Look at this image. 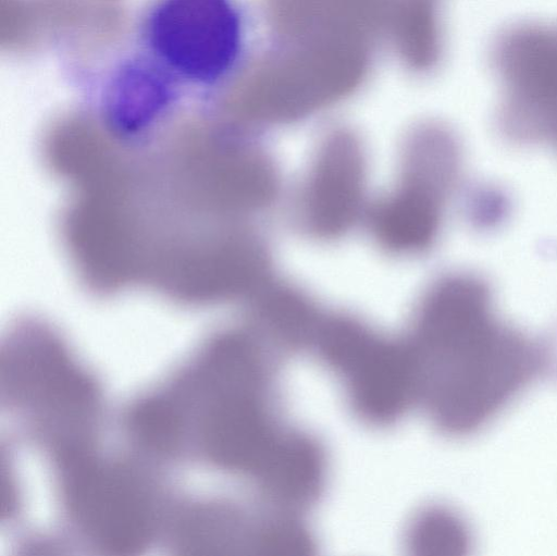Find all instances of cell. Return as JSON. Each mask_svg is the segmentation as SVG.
Returning <instances> with one entry per match:
<instances>
[{
	"label": "cell",
	"instance_id": "obj_7",
	"mask_svg": "<svg viewBox=\"0 0 557 556\" xmlns=\"http://www.w3.org/2000/svg\"><path fill=\"white\" fill-rule=\"evenodd\" d=\"M248 302L249 329L276 357L311 351L325 312L306 291L271 279Z\"/></svg>",
	"mask_w": 557,
	"mask_h": 556
},
{
	"label": "cell",
	"instance_id": "obj_1",
	"mask_svg": "<svg viewBox=\"0 0 557 556\" xmlns=\"http://www.w3.org/2000/svg\"><path fill=\"white\" fill-rule=\"evenodd\" d=\"M405 337L418 406L450 436L484 428L549 363L545 344L504 321L490 284L470 272L446 273L430 283Z\"/></svg>",
	"mask_w": 557,
	"mask_h": 556
},
{
	"label": "cell",
	"instance_id": "obj_2",
	"mask_svg": "<svg viewBox=\"0 0 557 556\" xmlns=\"http://www.w3.org/2000/svg\"><path fill=\"white\" fill-rule=\"evenodd\" d=\"M462 155L450 129L421 124L403 139L395 184L372 200L364 226L383 252L412 258L438 242L460 184Z\"/></svg>",
	"mask_w": 557,
	"mask_h": 556
},
{
	"label": "cell",
	"instance_id": "obj_6",
	"mask_svg": "<svg viewBox=\"0 0 557 556\" xmlns=\"http://www.w3.org/2000/svg\"><path fill=\"white\" fill-rule=\"evenodd\" d=\"M98 74L102 106L112 121L123 125L160 118L185 91L136 40L110 58Z\"/></svg>",
	"mask_w": 557,
	"mask_h": 556
},
{
	"label": "cell",
	"instance_id": "obj_3",
	"mask_svg": "<svg viewBox=\"0 0 557 556\" xmlns=\"http://www.w3.org/2000/svg\"><path fill=\"white\" fill-rule=\"evenodd\" d=\"M311 351L336 376L363 423L391 425L418 405L414 362L405 336L383 334L350 313H325Z\"/></svg>",
	"mask_w": 557,
	"mask_h": 556
},
{
	"label": "cell",
	"instance_id": "obj_4",
	"mask_svg": "<svg viewBox=\"0 0 557 556\" xmlns=\"http://www.w3.org/2000/svg\"><path fill=\"white\" fill-rule=\"evenodd\" d=\"M135 40L185 90L206 91L237 69L245 25L236 0H151Z\"/></svg>",
	"mask_w": 557,
	"mask_h": 556
},
{
	"label": "cell",
	"instance_id": "obj_5",
	"mask_svg": "<svg viewBox=\"0 0 557 556\" xmlns=\"http://www.w3.org/2000/svg\"><path fill=\"white\" fill-rule=\"evenodd\" d=\"M369 156L354 131L336 127L314 146L292 201L297 228L317 242H335L364 225L370 198Z\"/></svg>",
	"mask_w": 557,
	"mask_h": 556
},
{
	"label": "cell",
	"instance_id": "obj_8",
	"mask_svg": "<svg viewBox=\"0 0 557 556\" xmlns=\"http://www.w3.org/2000/svg\"><path fill=\"white\" fill-rule=\"evenodd\" d=\"M462 524L451 512L430 507L421 510L409 522L406 545L416 555H446L462 547Z\"/></svg>",
	"mask_w": 557,
	"mask_h": 556
}]
</instances>
